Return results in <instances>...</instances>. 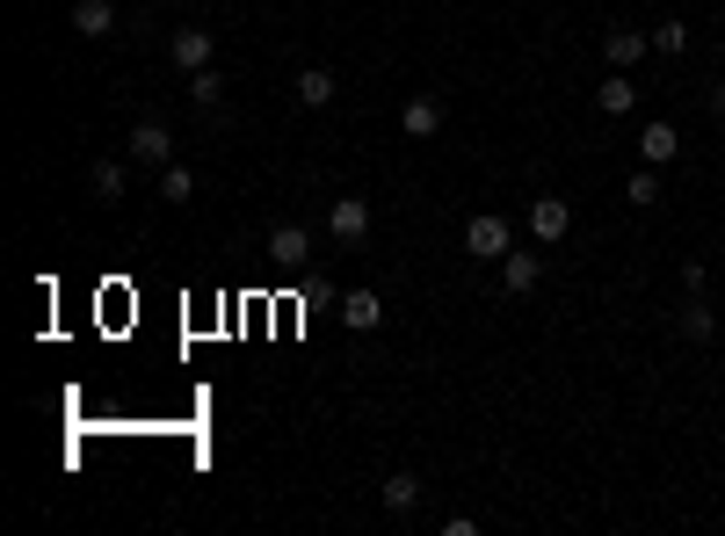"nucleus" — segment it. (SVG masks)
I'll return each mask as SVG.
<instances>
[{
  "label": "nucleus",
  "instance_id": "aec40b11",
  "mask_svg": "<svg viewBox=\"0 0 725 536\" xmlns=\"http://www.w3.org/2000/svg\"><path fill=\"white\" fill-rule=\"evenodd\" d=\"M711 327H718L711 305H704V297H690V305H682V333H690V341H711Z\"/></svg>",
  "mask_w": 725,
  "mask_h": 536
},
{
  "label": "nucleus",
  "instance_id": "4468645a",
  "mask_svg": "<svg viewBox=\"0 0 725 536\" xmlns=\"http://www.w3.org/2000/svg\"><path fill=\"white\" fill-rule=\"evenodd\" d=\"M297 102H305V109H334V73L305 66V73H297Z\"/></svg>",
  "mask_w": 725,
  "mask_h": 536
},
{
  "label": "nucleus",
  "instance_id": "5701e85b",
  "mask_svg": "<svg viewBox=\"0 0 725 536\" xmlns=\"http://www.w3.org/2000/svg\"><path fill=\"white\" fill-rule=\"evenodd\" d=\"M718 117H725V109H718Z\"/></svg>",
  "mask_w": 725,
  "mask_h": 536
},
{
  "label": "nucleus",
  "instance_id": "f8f14e48",
  "mask_svg": "<svg viewBox=\"0 0 725 536\" xmlns=\"http://www.w3.org/2000/svg\"><path fill=\"white\" fill-rule=\"evenodd\" d=\"M73 30H80L87 44H95V36H109V30H117V8H109V0H73Z\"/></svg>",
  "mask_w": 725,
  "mask_h": 536
},
{
  "label": "nucleus",
  "instance_id": "39448f33",
  "mask_svg": "<svg viewBox=\"0 0 725 536\" xmlns=\"http://www.w3.org/2000/svg\"><path fill=\"white\" fill-rule=\"evenodd\" d=\"M508 247H516V240H508V218H494V210H479V218L465 226V254H479V261H501Z\"/></svg>",
  "mask_w": 725,
  "mask_h": 536
},
{
  "label": "nucleus",
  "instance_id": "dca6fc26",
  "mask_svg": "<svg viewBox=\"0 0 725 536\" xmlns=\"http://www.w3.org/2000/svg\"><path fill=\"white\" fill-rule=\"evenodd\" d=\"M414 501H421V479L414 471H392V479H385V507H392V515H414Z\"/></svg>",
  "mask_w": 725,
  "mask_h": 536
},
{
  "label": "nucleus",
  "instance_id": "9b49d317",
  "mask_svg": "<svg viewBox=\"0 0 725 536\" xmlns=\"http://www.w3.org/2000/svg\"><path fill=\"white\" fill-rule=\"evenodd\" d=\"M378 319H385L378 291H348V297H342V327H348V333H378Z\"/></svg>",
  "mask_w": 725,
  "mask_h": 536
},
{
  "label": "nucleus",
  "instance_id": "423d86ee",
  "mask_svg": "<svg viewBox=\"0 0 725 536\" xmlns=\"http://www.w3.org/2000/svg\"><path fill=\"white\" fill-rule=\"evenodd\" d=\"M537 276H544V254H516V247L501 254V291H508V297H530Z\"/></svg>",
  "mask_w": 725,
  "mask_h": 536
},
{
  "label": "nucleus",
  "instance_id": "f257e3e1",
  "mask_svg": "<svg viewBox=\"0 0 725 536\" xmlns=\"http://www.w3.org/2000/svg\"><path fill=\"white\" fill-rule=\"evenodd\" d=\"M123 160L131 167H174V139H167V123L160 117H145V123H131V139H123Z\"/></svg>",
  "mask_w": 725,
  "mask_h": 536
},
{
  "label": "nucleus",
  "instance_id": "7ed1b4c3",
  "mask_svg": "<svg viewBox=\"0 0 725 536\" xmlns=\"http://www.w3.org/2000/svg\"><path fill=\"white\" fill-rule=\"evenodd\" d=\"M327 232L342 247H362V240H370V204H362V196H334V204H327Z\"/></svg>",
  "mask_w": 725,
  "mask_h": 536
},
{
  "label": "nucleus",
  "instance_id": "0eeeda50",
  "mask_svg": "<svg viewBox=\"0 0 725 536\" xmlns=\"http://www.w3.org/2000/svg\"><path fill=\"white\" fill-rule=\"evenodd\" d=\"M603 52H609V66H617V73H631L646 52H653V36H646V30H624V22H617V30L603 36Z\"/></svg>",
  "mask_w": 725,
  "mask_h": 536
},
{
  "label": "nucleus",
  "instance_id": "4be33fe9",
  "mask_svg": "<svg viewBox=\"0 0 725 536\" xmlns=\"http://www.w3.org/2000/svg\"><path fill=\"white\" fill-rule=\"evenodd\" d=\"M704 283H711V276H704V261H682V291L704 297Z\"/></svg>",
  "mask_w": 725,
  "mask_h": 536
},
{
  "label": "nucleus",
  "instance_id": "20e7f679",
  "mask_svg": "<svg viewBox=\"0 0 725 536\" xmlns=\"http://www.w3.org/2000/svg\"><path fill=\"white\" fill-rule=\"evenodd\" d=\"M530 232H537V247H559L573 232V204H566V196H537V204H530Z\"/></svg>",
  "mask_w": 725,
  "mask_h": 536
},
{
  "label": "nucleus",
  "instance_id": "1a4fd4ad",
  "mask_svg": "<svg viewBox=\"0 0 725 536\" xmlns=\"http://www.w3.org/2000/svg\"><path fill=\"white\" fill-rule=\"evenodd\" d=\"M399 131H407V139H435V131H443V102H435V95H414V102L399 109Z\"/></svg>",
  "mask_w": 725,
  "mask_h": 536
},
{
  "label": "nucleus",
  "instance_id": "a211bd4d",
  "mask_svg": "<svg viewBox=\"0 0 725 536\" xmlns=\"http://www.w3.org/2000/svg\"><path fill=\"white\" fill-rule=\"evenodd\" d=\"M624 204L653 210V204H660V174H653V167H639V174H631V182H624Z\"/></svg>",
  "mask_w": 725,
  "mask_h": 536
},
{
  "label": "nucleus",
  "instance_id": "f3484780",
  "mask_svg": "<svg viewBox=\"0 0 725 536\" xmlns=\"http://www.w3.org/2000/svg\"><path fill=\"white\" fill-rule=\"evenodd\" d=\"M190 102H196V109H225V80H218V66L190 73Z\"/></svg>",
  "mask_w": 725,
  "mask_h": 536
},
{
  "label": "nucleus",
  "instance_id": "6ab92c4d",
  "mask_svg": "<svg viewBox=\"0 0 725 536\" xmlns=\"http://www.w3.org/2000/svg\"><path fill=\"white\" fill-rule=\"evenodd\" d=\"M160 196H167V204H190V196H196V174L190 167H160Z\"/></svg>",
  "mask_w": 725,
  "mask_h": 536
},
{
  "label": "nucleus",
  "instance_id": "ddd939ff",
  "mask_svg": "<svg viewBox=\"0 0 725 536\" xmlns=\"http://www.w3.org/2000/svg\"><path fill=\"white\" fill-rule=\"evenodd\" d=\"M595 109H603V117H631V109H639V87H631V73H617V80L595 87Z\"/></svg>",
  "mask_w": 725,
  "mask_h": 536
},
{
  "label": "nucleus",
  "instance_id": "6e6552de",
  "mask_svg": "<svg viewBox=\"0 0 725 536\" xmlns=\"http://www.w3.org/2000/svg\"><path fill=\"white\" fill-rule=\"evenodd\" d=\"M269 254H277L283 269H305V261H312V232H305V226H291V218H283V226L269 232Z\"/></svg>",
  "mask_w": 725,
  "mask_h": 536
},
{
  "label": "nucleus",
  "instance_id": "412c9836",
  "mask_svg": "<svg viewBox=\"0 0 725 536\" xmlns=\"http://www.w3.org/2000/svg\"><path fill=\"white\" fill-rule=\"evenodd\" d=\"M653 52L682 58V52H690V22H660V30H653Z\"/></svg>",
  "mask_w": 725,
  "mask_h": 536
},
{
  "label": "nucleus",
  "instance_id": "9d476101",
  "mask_svg": "<svg viewBox=\"0 0 725 536\" xmlns=\"http://www.w3.org/2000/svg\"><path fill=\"white\" fill-rule=\"evenodd\" d=\"M639 153H646V167H668V160H682V131H674V123H646Z\"/></svg>",
  "mask_w": 725,
  "mask_h": 536
},
{
  "label": "nucleus",
  "instance_id": "2eb2a0df",
  "mask_svg": "<svg viewBox=\"0 0 725 536\" xmlns=\"http://www.w3.org/2000/svg\"><path fill=\"white\" fill-rule=\"evenodd\" d=\"M87 182H95V196H102V204H123V182H131V174H123V160H95V167H87Z\"/></svg>",
  "mask_w": 725,
  "mask_h": 536
},
{
  "label": "nucleus",
  "instance_id": "f03ea898",
  "mask_svg": "<svg viewBox=\"0 0 725 536\" xmlns=\"http://www.w3.org/2000/svg\"><path fill=\"white\" fill-rule=\"evenodd\" d=\"M210 52H218V36H210L204 22H182V30L167 36V58H174L182 73H204V66H210Z\"/></svg>",
  "mask_w": 725,
  "mask_h": 536
}]
</instances>
